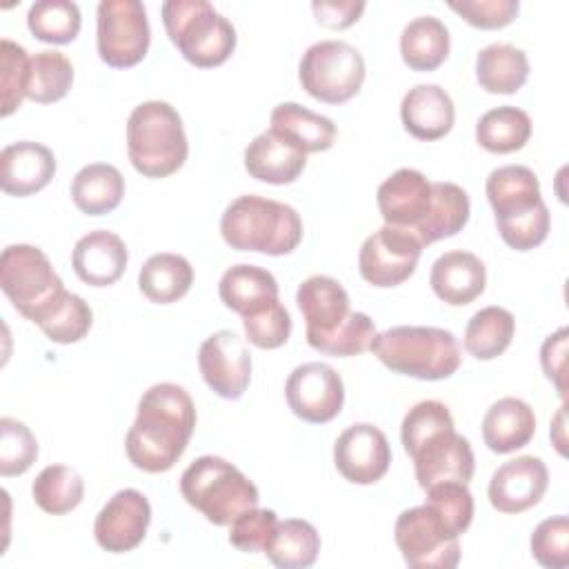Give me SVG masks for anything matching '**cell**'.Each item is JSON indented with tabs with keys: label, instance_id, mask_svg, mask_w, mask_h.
Here are the masks:
<instances>
[{
	"label": "cell",
	"instance_id": "ffe728a7",
	"mask_svg": "<svg viewBox=\"0 0 569 569\" xmlns=\"http://www.w3.org/2000/svg\"><path fill=\"white\" fill-rule=\"evenodd\" d=\"M307 164V153L273 129L256 136L244 149V169L267 184L296 182Z\"/></svg>",
	"mask_w": 569,
	"mask_h": 569
},
{
	"label": "cell",
	"instance_id": "5b68a950",
	"mask_svg": "<svg viewBox=\"0 0 569 569\" xmlns=\"http://www.w3.org/2000/svg\"><path fill=\"white\" fill-rule=\"evenodd\" d=\"M182 498L209 522L231 525L242 511L258 507L256 485L231 462L218 456H200L180 478Z\"/></svg>",
	"mask_w": 569,
	"mask_h": 569
},
{
	"label": "cell",
	"instance_id": "f907efd6",
	"mask_svg": "<svg viewBox=\"0 0 569 569\" xmlns=\"http://www.w3.org/2000/svg\"><path fill=\"white\" fill-rule=\"evenodd\" d=\"M449 9L471 27L502 29L516 20L520 4L518 0H462L449 2Z\"/></svg>",
	"mask_w": 569,
	"mask_h": 569
},
{
	"label": "cell",
	"instance_id": "30bf717a",
	"mask_svg": "<svg viewBox=\"0 0 569 569\" xmlns=\"http://www.w3.org/2000/svg\"><path fill=\"white\" fill-rule=\"evenodd\" d=\"M98 53L113 69L136 67L149 51L151 29L140 0H102L98 4Z\"/></svg>",
	"mask_w": 569,
	"mask_h": 569
},
{
	"label": "cell",
	"instance_id": "b9f144b4",
	"mask_svg": "<svg viewBox=\"0 0 569 569\" xmlns=\"http://www.w3.org/2000/svg\"><path fill=\"white\" fill-rule=\"evenodd\" d=\"M38 458L31 429L16 418H0V476H22Z\"/></svg>",
	"mask_w": 569,
	"mask_h": 569
},
{
	"label": "cell",
	"instance_id": "74e56055",
	"mask_svg": "<svg viewBox=\"0 0 569 569\" xmlns=\"http://www.w3.org/2000/svg\"><path fill=\"white\" fill-rule=\"evenodd\" d=\"M73 82L71 60L53 49L38 51L29 60L27 98L38 104H51L62 100Z\"/></svg>",
	"mask_w": 569,
	"mask_h": 569
},
{
	"label": "cell",
	"instance_id": "8d00e7d4",
	"mask_svg": "<svg viewBox=\"0 0 569 569\" xmlns=\"http://www.w3.org/2000/svg\"><path fill=\"white\" fill-rule=\"evenodd\" d=\"M33 322L51 342L71 345L89 333L93 313L80 296L64 289Z\"/></svg>",
	"mask_w": 569,
	"mask_h": 569
},
{
	"label": "cell",
	"instance_id": "2e32d148",
	"mask_svg": "<svg viewBox=\"0 0 569 569\" xmlns=\"http://www.w3.org/2000/svg\"><path fill=\"white\" fill-rule=\"evenodd\" d=\"M151 505L138 489H122L109 498L93 522L96 542L109 553L136 549L149 529Z\"/></svg>",
	"mask_w": 569,
	"mask_h": 569
},
{
	"label": "cell",
	"instance_id": "f1b7e54d",
	"mask_svg": "<svg viewBox=\"0 0 569 569\" xmlns=\"http://www.w3.org/2000/svg\"><path fill=\"white\" fill-rule=\"evenodd\" d=\"M485 189L496 218L527 211L542 200L536 173L522 164H505L493 169Z\"/></svg>",
	"mask_w": 569,
	"mask_h": 569
},
{
	"label": "cell",
	"instance_id": "4316f807",
	"mask_svg": "<svg viewBox=\"0 0 569 569\" xmlns=\"http://www.w3.org/2000/svg\"><path fill=\"white\" fill-rule=\"evenodd\" d=\"M276 278L256 264H236L229 267L218 284L220 300L227 309L247 316L264 307L271 300H278Z\"/></svg>",
	"mask_w": 569,
	"mask_h": 569
},
{
	"label": "cell",
	"instance_id": "f35d334b",
	"mask_svg": "<svg viewBox=\"0 0 569 569\" xmlns=\"http://www.w3.org/2000/svg\"><path fill=\"white\" fill-rule=\"evenodd\" d=\"M31 493L42 511L62 516L82 502L84 482L76 469L67 465H49L33 480Z\"/></svg>",
	"mask_w": 569,
	"mask_h": 569
},
{
	"label": "cell",
	"instance_id": "836d02e7",
	"mask_svg": "<svg viewBox=\"0 0 569 569\" xmlns=\"http://www.w3.org/2000/svg\"><path fill=\"white\" fill-rule=\"evenodd\" d=\"M469 196L453 182H433V200L429 216L418 233L422 247L456 236L469 220Z\"/></svg>",
	"mask_w": 569,
	"mask_h": 569
},
{
	"label": "cell",
	"instance_id": "c3c4849f",
	"mask_svg": "<svg viewBox=\"0 0 569 569\" xmlns=\"http://www.w3.org/2000/svg\"><path fill=\"white\" fill-rule=\"evenodd\" d=\"M531 556L547 569L569 565V518L553 516L542 520L531 533Z\"/></svg>",
	"mask_w": 569,
	"mask_h": 569
},
{
	"label": "cell",
	"instance_id": "cb8c5ba5",
	"mask_svg": "<svg viewBox=\"0 0 569 569\" xmlns=\"http://www.w3.org/2000/svg\"><path fill=\"white\" fill-rule=\"evenodd\" d=\"M296 302L305 316L307 336L329 333L349 316V293L331 276H311L302 280Z\"/></svg>",
	"mask_w": 569,
	"mask_h": 569
},
{
	"label": "cell",
	"instance_id": "44dd1931",
	"mask_svg": "<svg viewBox=\"0 0 569 569\" xmlns=\"http://www.w3.org/2000/svg\"><path fill=\"white\" fill-rule=\"evenodd\" d=\"M127 247L120 236L96 229L82 236L71 253L76 276L91 287H109L118 282L127 269Z\"/></svg>",
	"mask_w": 569,
	"mask_h": 569
},
{
	"label": "cell",
	"instance_id": "4dcf8cb0",
	"mask_svg": "<svg viewBox=\"0 0 569 569\" xmlns=\"http://www.w3.org/2000/svg\"><path fill=\"white\" fill-rule=\"evenodd\" d=\"M476 78L487 93H516L529 78V60L522 49L505 42L480 49Z\"/></svg>",
	"mask_w": 569,
	"mask_h": 569
},
{
	"label": "cell",
	"instance_id": "f6af8a7d",
	"mask_svg": "<svg viewBox=\"0 0 569 569\" xmlns=\"http://www.w3.org/2000/svg\"><path fill=\"white\" fill-rule=\"evenodd\" d=\"M427 491V505L445 520V525L456 533H465L473 520V496L465 482H438Z\"/></svg>",
	"mask_w": 569,
	"mask_h": 569
},
{
	"label": "cell",
	"instance_id": "1f68e13d",
	"mask_svg": "<svg viewBox=\"0 0 569 569\" xmlns=\"http://www.w3.org/2000/svg\"><path fill=\"white\" fill-rule=\"evenodd\" d=\"M402 62L413 71H433L449 56V31L436 16L411 20L400 36Z\"/></svg>",
	"mask_w": 569,
	"mask_h": 569
},
{
	"label": "cell",
	"instance_id": "7402d4cb",
	"mask_svg": "<svg viewBox=\"0 0 569 569\" xmlns=\"http://www.w3.org/2000/svg\"><path fill=\"white\" fill-rule=\"evenodd\" d=\"M429 284L442 302L465 307L485 291L487 269L471 251H447L433 262Z\"/></svg>",
	"mask_w": 569,
	"mask_h": 569
},
{
	"label": "cell",
	"instance_id": "83f0119b",
	"mask_svg": "<svg viewBox=\"0 0 569 569\" xmlns=\"http://www.w3.org/2000/svg\"><path fill=\"white\" fill-rule=\"evenodd\" d=\"M124 196L122 173L107 162L82 167L71 182V200L87 216L111 213Z\"/></svg>",
	"mask_w": 569,
	"mask_h": 569
},
{
	"label": "cell",
	"instance_id": "9c48e42d",
	"mask_svg": "<svg viewBox=\"0 0 569 569\" xmlns=\"http://www.w3.org/2000/svg\"><path fill=\"white\" fill-rule=\"evenodd\" d=\"M393 538L411 569H453L460 562L458 536L427 502L398 516Z\"/></svg>",
	"mask_w": 569,
	"mask_h": 569
},
{
	"label": "cell",
	"instance_id": "db71d44e",
	"mask_svg": "<svg viewBox=\"0 0 569 569\" xmlns=\"http://www.w3.org/2000/svg\"><path fill=\"white\" fill-rule=\"evenodd\" d=\"M562 420H565V407H560V411H558V416H556V425H553V429H558V433L562 431ZM551 438H553L556 449L565 456V453H567V451H565V440H562L560 436H556V433H551Z\"/></svg>",
	"mask_w": 569,
	"mask_h": 569
},
{
	"label": "cell",
	"instance_id": "9a60e30c",
	"mask_svg": "<svg viewBox=\"0 0 569 569\" xmlns=\"http://www.w3.org/2000/svg\"><path fill=\"white\" fill-rule=\"evenodd\" d=\"M409 458L413 460L416 480L422 489L438 482H469L473 478L476 458L467 438L456 429H442L422 440Z\"/></svg>",
	"mask_w": 569,
	"mask_h": 569
},
{
	"label": "cell",
	"instance_id": "52a82bcc",
	"mask_svg": "<svg viewBox=\"0 0 569 569\" xmlns=\"http://www.w3.org/2000/svg\"><path fill=\"white\" fill-rule=\"evenodd\" d=\"M298 78L311 98L327 104H342L360 91L365 60L345 40H320L302 53Z\"/></svg>",
	"mask_w": 569,
	"mask_h": 569
},
{
	"label": "cell",
	"instance_id": "4fadbf2b",
	"mask_svg": "<svg viewBox=\"0 0 569 569\" xmlns=\"http://www.w3.org/2000/svg\"><path fill=\"white\" fill-rule=\"evenodd\" d=\"M198 367L209 389L224 400H238L251 380V353L231 329H220L200 345Z\"/></svg>",
	"mask_w": 569,
	"mask_h": 569
},
{
	"label": "cell",
	"instance_id": "5bb4252c",
	"mask_svg": "<svg viewBox=\"0 0 569 569\" xmlns=\"http://www.w3.org/2000/svg\"><path fill=\"white\" fill-rule=\"evenodd\" d=\"M333 462L345 480L353 485H373L389 471L391 447L378 427L356 422L338 436L333 445Z\"/></svg>",
	"mask_w": 569,
	"mask_h": 569
},
{
	"label": "cell",
	"instance_id": "603a6c76",
	"mask_svg": "<svg viewBox=\"0 0 569 569\" xmlns=\"http://www.w3.org/2000/svg\"><path fill=\"white\" fill-rule=\"evenodd\" d=\"M400 118L405 129L418 140L445 138L456 120L453 100L438 84H416L409 89L400 104Z\"/></svg>",
	"mask_w": 569,
	"mask_h": 569
},
{
	"label": "cell",
	"instance_id": "d590c367",
	"mask_svg": "<svg viewBox=\"0 0 569 569\" xmlns=\"http://www.w3.org/2000/svg\"><path fill=\"white\" fill-rule=\"evenodd\" d=\"M516 320L502 307H485L471 316L465 329V349L476 360H493L513 340Z\"/></svg>",
	"mask_w": 569,
	"mask_h": 569
},
{
	"label": "cell",
	"instance_id": "d4e9b609",
	"mask_svg": "<svg viewBox=\"0 0 569 569\" xmlns=\"http://www.w3.org/2000/svg\"><path fill=\"white\" fill-rule=\"evenodd\" d=\"M536 433L533 409L520 398H500L482 418V440L493 453H511L531 442Z\"/></svg>",
	"mask_w": 569,
	"mask_h": 569
},
{
	"label": "cell",
	"instance_id": "277c9868",
	"mask_svg": "<svg viewBox=\"0 0 569 569\" xmlns=\"http://www.w3.org/2000/svg\"><path fill=\"white\" fill-rule=\"evenodd\" d=\"M127 153L133 169L147 178L176 173L189 153L180 113L162 100L138 104L127 120Z\"/></svg>",
	"mask_w": 569,
	"mask_h": 569
},
{
	"label": "cell",
	"instance_id": "484cf974",
	"mask_svg": "<svg viewBox=\"0 0 569 569\" xmlns=\"http://www.w3.org/2000/svg\"><path fill=\"white\" fill-rule=\"evenodd\" d=\"M269 129L289 138L305 153H318L331 149L336 140V124L298 102H280L273 107Z\"/></svg>",
	"mask_w": 569,
	"mask_h": 569
},
{
	"label": "cell",
	"instance_id": "d6986e66",
	"mask_svg": "<svg viewBox=\"0 0 569 569\" xmlns=\"http://www.w3.org/2000/svg\"><path fill=\"white\" fill-rule=\"evenodd\" d=\"M56 176V156L49 147L20 140L0 153V187L7 196L27 198L44 189Z\"/></svg>",
	"mask_w": 569,
	"mask_h": 569
},
{
	"label": "cell",
	"instance_id": "60d3db41",
	"mask_svg": "<svg viewBox=\"0 0 569 569\" xmlns=\"http://www.w3.org/2000/svg\"><path fill=\"white\" fill-rule=\"evenodd\" d=\"M376 338L373 320L362 311H349V316L329 333L307 336V342L327 356L349 358L365 353Z\"/></svg>",
	"mask_w": 569,
	"mask_h": 569
},
{
	"label": "cell",
	"instance_id": "f5cc1de1",
	"mask_svg": "<svg viewBox=\"0 0 569 569\" xmlns=\"http://www.w3.org/2000/svg\"><path fill=\"white\" fill-rule=\"evenodd\" d=\"M313 16L320 24L329 27V29H347L351 27L365 11V2H353V0H345V2H313L311 4Z\"/></svg>",
	"mask_w": 569,
	"mask_h": 569
},
{
	"label": "cell",
	"instance_id": "816d5d0a",
	"mask_svg": "<svg viewBox=\"0 0 569 569\" xmlns=\"http://www.w3.org/2000/svg\"><path fill=\"white\" fill-rule=\"evenodd\" d=\"M567 336L569 331L560 327L556 333H551L540 349V365L545 376L556 385L560 398H567V385H565V371H567Z\"/></svg>",
	"mask_w": 569,
	"mask_h": 569
},
{
	"label": "cell",
	"instance_id": "7a4b0ae2",
	"mask_svg": "<svg viewBox=\"0 0 569 569\" xmlns=\"http://www.w3.org/2000/svg\"><path fill=\"white\" fill-rule=\"evenodd\" d=\"M220 233L231 249L287 256L302 240V220L293 207L249 193L224 209Z\"/></svg>",
	"mask_w": 569,
	"mask_h": 569
},
{
	"label": "cell",
	"instance_id": "6da1fadb",
	"mask_svg": "<svg viewBox=\"0 0 569 569\" xmlns=\"http://www.w3.org/2000/svg\"><path fill=\"white\" fill-rule=\"evenodd\" d=\"M196 429V405L191 396L173 382L149 387L138 416L127 431L124 449L133 467L147 473L169 471L184 453Z\"/></svg>",
	"mask_w": 569,
	"mask_h": 569
},
{
	"label": "cell",
	"instance_id": "f546056e",
	"mask_svg": "<svg viewBox=\"0 0 569 569\" xmlns=\"http://www.w3.org/2000/svg\"><path fill=\"white\" fill-rule=\"evenodd\" d=\"M193 284V267L178 253H153L138 273L142 296L156 305H171L187 296Z\"/></svg>",
	"mask_w": 569,
	"mask_h": 569
},
{
	"label": "cell",
	"instance_id": "681fc988",
	"mask_svg": "<svg viewBox=\"0 0 569 569\" xmlns=\"http://www.w3.org/2000/svg\"><path fill=\"white\" fill-rule=\"evenodd\" d=\"M278 525V516L271 509H247L233 522L229 531V542L242 553H264L273 531Z\"/></svg>",
	"mask_w": 569,
	"mask_h": 569
},
{
	"label": "cell",
	"instance_id": "e0dca14e",
	"mask_svg": "<svg viewBox=\"0 0 569 569\" xmlns=\"http://www.w3.org/2000/svg\"><path fill=\"white\" fill-rule=\"evenodd\" d=\"M433 200V182L418 169L393 171L376 193L385 224L411 231L416 238L429 216ZM420 240V238H418Z\"/></svg>",
	"mask_w": 569,
	"mask_h": 569
},
{
	"label": "cell",
	"instance_id": "8fae6325",
	"mask_svg": "<svg viewBox=\"0 0 569 569\" xmlns=\"http://www.w3.org/2000/svg\"><path fill=\"white\" fill-rule=\"evenodd\" d=\"M420 253L422 242L411 231L385 224L362 242L358 269L373 287H398L416 271Z\"/></svg>",
	"mask_w": 569,
	"mask_h": 569
},
{
	"label": "cell",
	"instance_id": "7c38bea8",
	"mask_svg": "<svg viewBox=\"0 0 569 569\" xmlns=\"http://www.w3.org/2000/svg\"><path fill=\"white\" fill-rule=\"evenodd\" d=\"M289 409L311 425L333 420L345 405V385L340 373L325 362L298 365L284 385Z\"/></svg>",
	"mask_w": 569,
	"mask_h": 569
},
{
	"label": "cell",
	"instance_id": "ab89813d",
	"mask_svg": "<svg viewBox=\"0 0 569 569\" xmlns=\"http://www.w3.org/2000/svg\"><path fill=\"white\" fill-rule=\"evenodd\" d=\"M82 16L71 0H40L27 13L29 31L51 44H67L80 33Z\"/></svg>",
	"mask_w": 569,
	"mask_h": 569
},
{
	"label": "cell",
	"instance_id": "7bdbcfd3",
	"mask_svg": "<svg viewBox=\"0 0 569 569\" xmlns=\"http://www.w3.org/2000/svg\"><path fill=\"white\" fill-rule=\"evenodd\" d=\"M500 238L516 251H529L538 244L545 242L551 224V216L547 204L540 200L527 211L507 216V218H496Z\"/></svg>",
	"mask_w": 569,
	"mask_h": 569
},
{
	"label": "cell",
	"instance_id": "ac0fdd59",
	"mask_svg": "<svg viewBox=\"0 0 569 569\" xmlns=\"http://www.w3.org/2000/svg\"><path fill=\"white\" fill-rule=\"evenodd\" d=\"M549 471L540 458L520 456L500 465L489 480V502L500 513H522L540 502Z\"/></svg>",
	"mask_w": 569,
	"mask_h": 569
},
{
	"label": "cell",
	"instance_id": "3957f363",
	"mask_svg": "<svg viewBox=\"0 0 569 569\" xmlns=\"http://www.w3.org/2000/svg\"><path fill=\"white\" fill-rule=\"evenodd\" d=\"M369 349L393 373L418 380H445L460 367L458 340L440 327H391L376 333Z\"/></svg>",
	"mask_w": 569,
	"mask_h": 569
},
{
	"label": "cell",
	"instance_id": "7dc6e473",
	"mask_svg": "<svg viewBox=\"0 0 569 569\" xmlns=\"http://www.w3.org/2000/svg\"><path fill=\"white\" fill-rule=\"evenodd\" d=\"M451 427H453V418L445 402L422 400V402L413 405L407 411V416L402 418V427H400V440H402L407 456L429 436H433L442 429H451Z\"/></svg>",
	"mask_w": 569,
	"mask_h": 569
},
{
	"label": "cell",
	"instance_id": "8992f818",
	"mask_svg": "<svg viewBox=\"0 0 569 569\" xmlns=\"http://www.w3.org/2000/svg\"><path fill=\"white\" fill-rule=\"evenodd\" d=\"M162 22L169 40L193 67H218L236 49L233 24L207 0H169L162 4Z\"/></svg>",
	"mask_w": 569,
	"mask_h": 569
},
{
	"label": "cell",
	"instance_id": "ba28073f",
	"mask_svg": "<svg viewBox=\"0 0 569 569\" xmlns=\"http://www.w3.org/2000/svg\"><path fill=\"white\" fill-rule=\"evenodd\" d=\"M0 287L13 309L31 322L64 291L47 253L31 244H9L2 251Z\"/></svg>",
	"mask_w": 569,
	"mask_h": 569
},
{
	"label": "cell",
	"instance_id": "bcb514c9",
	"mask_svg": "<svg viewBox=\"0 0 569 569\" xmlns=\"http://www.w3.org/2000/svg\"><path fill=\"white\" fill-rule=\"evenodd\" d=\"M242 327L253 347L278 349L291 336V316L280 300H271L253 313L242 316Z\"/></svg>",
	"mask_w": 569,
	"mask_h": 569
},
{
	"label": "cell",
	"instance_id": "ee69618b",
	"mask_svg": "<svg viewBox=\"0 0 569 569\" xmlns=\"http://www.w3.org/2000/svg\"><path fill=\"white\" fill-rule=\"evenodd\" d=\"M29 56L24 47L9 38L0 42V87H2V116H11L27 98L29 82Z\"/></svg>",
	"mask_w": 569,
	"mask_h": 569
},
{
	"label": "cell",
	"instance_id": "d6a6232c",
	"mask_svg": "<svg viewBox=\"0 0 569 569\" xmlns=\"http://www.w3.org/2000/svg\"><path fill=\"white\" fill-rule=\"evenodd\" d=\"M320 551L318 529L300 518H289L276 525V531L264 549L267 558L278 569H307Z\"/></svg>",
	"mask_w": 569,
	"mask_h": 569
},
{
	"label": "cell",
	"instance_id": "e575fe53",
	"mask_svg": "<svg viewBox=\"0 0 569 569\" xmlns=\"http://www.w3.org/2000/svg\"><path fill=\"white\" fill-rule=\"evenodd\" d=\"M529 136V113L511 104L487 111L476 124L478 144L491 153H513L527 144Z\"/></svg>",
	"mask_w": 569,
	"mask_h": 569
}]
</instances>
